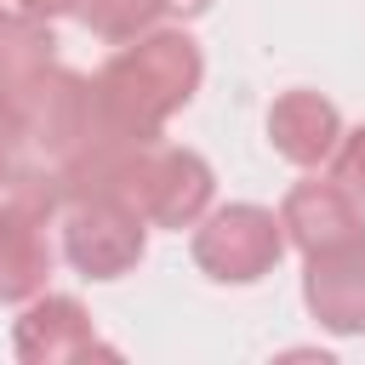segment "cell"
I'll return each mask as SVG.
<instances>
[{
  "label": "cell",
  "mask_w": 365,
  "mask_h": 365,
  "mask_svg": "<svg viewBox=\"0 0 365 365\" xmlns=\"http://www.w3.org/2000/svg\"><path fill=\"white\" fill-rule=\"evenodd\" d=\"M200 86V51L182 34H154L131 51H120L103 80H97V103L108 120H120L125 131L154 137V125L188 103V91Z\"/></svg>",
  "instance_id": "6da1fadb"
},
{
  "label": "cell",
  "mask_w": 365,
  "mask_h": 365,
  "mask_svg": "<svg viewBox=\"0 0 365 365\" xmlns=\"http://www.w3.org/2000/svg\"><path fill=\"white\" fill-rule=\"evenodd\" d=\"M148 148H154V143H148ZM148 148L137 154L120 200H125L137 217H148V222H171V228L194 222L200 205L211 200V171H205V160H200V154H182V148H160V154H148Z\"/></svg>",
  "instance_id": "7a4b0ae2"
},
{
  "label": "cell",
  "mask_w": 365,
  "mask_h": 365,
  "mask_svg": "<svg viewBox=\"0 0 365 365\" xmlns=\"http://www.w3.org/2000/svg\"><path fill=\"white\" fill-rule=\"evenodd\" d=\"M143 257V217L125 200L86 194L68 217V262L91 279H114Z\"/></svg>",
  "instance_id": "3957f363"
},
{
  "label": "cell",
  "mask_w": 365,
  "mask_h": 365,
  "mask_svg": "<svg viewBox=\"0 0 365 365\" xmlns=\"http://www.w3.org/2000/svg\"><path fill=\"white\" fill-rule=\"evenodd\" d=\"M194 257L217 279H262L279 262V222L257 205H228L200 228Z\"/></svg>",
  "instance_id": "277c9868"
},
{
  "label": "cell",
  "mask_w": 365,
  "mask_h": 365,
  "mask_svg": "<svg viewBox=\"0 0 365 365\" xmlns=\"http://www.w3.org/2000/svg\"><path fill=\"white\" fill-rule=\"evenodd\" d=\"M279 228H291V240H297L308 257H325V251L365 245L359 200H354L342 182H302V188H291Z\"/></svg>",
  "instance_id": "5b68a950"
},
{
  "label": "cell",
  "mask_w": 365,
  "mask_h": 365,
  "mask_svg": "<svg viewBox=\"0 0 365 365\" xmlns=\"http://www.w3.org/2000/svg\"><path fill=\"white\" fill-rule=\"evenodd\" d=\"M308 308L331 331H365V245L314 257V268H308Z\"/></svg>",
  "instance_id": "8992f818"
},
{
  "label": "cell",
  "mask_w": 365,
  "mask_h": 365,
  "mask_svg": "<svg viewBox=\"0 0 365 365\" xmlns=\"http://www.w3.org/2000/svg\"><path fill=\"white\" fill-rule=\"evenodd\" d=\"M97 348V336H91V319L80 314V302H68V297H46V302H34L23 319H17V354L23 359H80V354H91Z\"/></svg>",
  "instance_id": "52a82bcc"
},
{
  "label": "cell",
  "mask_w": 365,
  "mask_h": 365,
  "mask_svg": "<svg viewBox=\"0 0 365 365\" xmlns=\"http://www.w3.org/2000/svg\"><path fill=\"white\" fill-rule=\"evenodd\" d=\"M268 131H274V148H279L285 160L319 165V160L336 148V108H331L325 97H314V91H291V97L274 103Z\"/></svg>",
  "instance_id": "ba28073f"
},
{
  "label": "cell",
  "mask_w": 365,
  "mask_h": 365,
  "mask_svg": "<svg viewBox=\"0 0 365 365\" xmlns=\"http://www.w3.org/2000/svg\"><path fill=\"white\" fill-rule=\"evenodd\" d=\"M51 268V251L40 240V228L29 222H0V302H17L29 291H40Z\"/></svg>",
  "instance_id": "9c48e42d"
},
{
  "label": "cell",
  "mask_w": 365,
  "mask_h": 365,
  "mask_svg": "<svg viewBox=\"0 0 365 365\" xmlns=\"http://www.w3.org/2000/svg\"><path fill=\"white\" fill-rule=\"evenodd\" d=\"M46 68H51V34L29 17L0 11V91H23Z\"/></svg>",
  "instance_id": "30bf717a"
},
{
  "label": "cell",
  "mask_w": 365,
  "mask_h": 365,
  "mask_svg": "<svg viewBox=\"0 0 365 365\" xmlns=\"http://www.w3.org/2000/svg\"><path fill=\"white\" fill-rule=\"evenodd\" d=\"M160 11H171V0H91V23L108 40H131L137 29H148Z\"/></svg>",
  "instance_id": "8fae6325"
},
{
  "label": "cell",
  "mask_w": 365,
  "mask_h": 365,
  "mask_svg": "<svg viewBox=\"0 0 365 365\" xmlns=\"http://www.w3.org/2000/svg\"><path fill=\"white\" fill-rule=\"evenodd\" d=\"M336 182H342L354 200H365V131L348 137V148H342V160H336Z\"/></svg>",
  "instance_id": "7c38bea8"
},
{
  "label": "cell",
  "mask_w": 365,
  "mask_h": 365,
  "mask_svg": "<svg viewBox=\"0 0 365 365\" xmlns=\"http://www.w3.org/2000/svg\"><path fill=\"white\" fill-rule=\"evenodd\" d=\"M17 6H29V11H74L80 0H17Z\"/></svg>",
  "instance_id": "4fadbf2b"
},
{
  "label": "cell",
  "mask_w": 365,
  "mask_h": 365,
  "mask_svg": "<svg viewBox=\"0 0 365 365\" xmlns=\"http://www.w3.org/2000/svg\"><path fill=\"white\" fill-rule=\"evenodd\" d=\"M205 0H171V11H200Z\"/></svg>",
  "instance_id": "5bb4252c"
}]
</instances>
